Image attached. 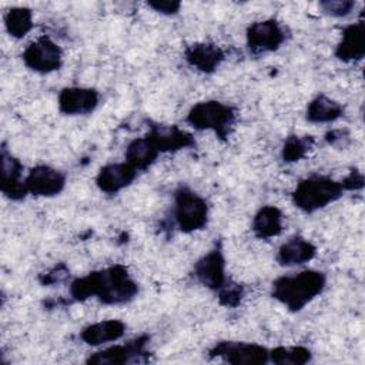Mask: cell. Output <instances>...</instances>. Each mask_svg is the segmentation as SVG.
I'll use <instances>...</instances> for the list:
<instances>
[{"mask_svg":"<svg viewBox=\"0 0 365 365\" xmlns=\"http://www.w3.org/2000/svg\"><path fill=\"white\" fill-rule=\"evenodd\" d=\"M137 294L138 284L123 264L91 271L70 282V297L77 302L97 298L103 305H124Z\"/></svg>","mask_w":365,"mask_h":365,"instance_id":"cell-1","label":"cell"},{"mask_svg":"<svg viewBox=\"0 0 365 365\" xmlns=\"http://www.w3.org/2000/svg\"><path fill=\"white\" fill-rule=\"evenodd\" d=\"M327 287V275L318 269H302L275 278L271 284V297L289 312H299Z\"/></svg>","mask_w":365,"mask_h":365,"instance_id":"cell-2","label":"cell"},{"mask_svg":"<svg viewBox=\"0 0 365 365\" xmlns=\"http://www.w3.org/2000/svg\"><path fill=\"white\" fill-rule=\"evenodd\" d=\"M344 192L341 181L314 174L297 184L292 191V204L305 214H314L338 201Z\"/></svg>","mask_w":365,"mask_h":365,"instance_id":"cell-3","label":"cell"},{"mask_svg":"<svg viewBox=\"0 0 365 365\" xmlns=\"http://www.w3.org/2000/svg\"><path fill=\"white\" fill-rule=\"evenodd\" d=\"M237 121V111L232 106L218 100L195 103L185 115V123L197 131H211L225 141L231 135Z\"/></svg>","mask_w":365,"mask_h":365,"instance_id":"cell-4","label":"cell"},{"mask_svg":"<svg viewBox=\"0 0 365 365\" xmlns=\"http://www.w3.org/2000/svg\"><path fill=\"white\" fill-rule=\"evenodd\" d=\"M173 217L177 228L181 232H197L207 227L210 207L204 197L187 185H180L174 191Z\"/></svg>","mask_w":365,"mask_h":365,"instance_id":"cell-5","label":"cell"},{"mask_svg":"<svg viewBox=\"0 0 365 365\" xmlns=\"http://www.w3.org/2000/svg\"><path fill=\"white\" fill-rule=\"evenodd\" d=\"M24 66L38 74H50L63 67V50L48 36H40L21 53Z\"/></svg>","mask_w":365,"mask_h":365,"instance_id":"cell-6","label":"cell"},{"mask_svg":"<svg viewBox=\"0 0 365 365\" xmlns=\"http://www.w3.org/2000/svg\"><path fill=\"white\" fill-rule=\"evenodd\" d=\"M208 355L231 365H264L268 364L269 349L255 342L218 341L210 348Z\"/></svg>","mask_w":365,"mask_h":365,"instance_id":"cell-7","label":"cell"},{"mask_svg":"<svg viewBox=\"0 0 365 365\" xmlns=\"http://www.w3.org/2000/svg\"><path fill=\"white\" fill-rule=\"evenodd\" d=\"M285 40V27L275 19L252 21L245 30V44L252 54L277 51Z\"/></svg>","mask_w":365,"mask_h":365,"instance_id":"cell-8","label":"cell"},{"mask_svg":"<svg viewBox=\"0 0 365 365\" xmlns=\"http://www.w3.org/2000/svg\"><path fill=\"white\" fill-rule=\"evenodd\" d=\"M150 336L140 335L125 344H114L90 354L86 359L90 365H123L140 361L147 354Z\"/></svg>","mask_w":365,"mask_h":365,"instance_id":"cell-9","label":"cell"},{"mask_svg":"<svg viewBox=\"0 0 365 365\" xmlns=\"http://www.w3.org/2000/svg\"><path fill=\"white\" fill-rule=\"evenodd\" d=\"M195 279L212 292H218L228 281L225 274V257L221 245H215L194 262L192 268Z\"/></svg>","mask_w":365,"mask_h":365,"instance_id":"cell-10","label":"cell"},{"mask_svg":"<svg viewBox=\"0 0 365 365\" xmlns=\"http://www.w3.org/2000/svg\"><path fill=\"white\" fill-rule=\"evenodd\" d=\"M66 185L67 175L47 164H38L33 167L26 175L27 191L34 197H56L64 191Z\"/></svg>","mask_w":365,"mask_h":365,"instance_id":"cell-11","label":"cell"},{"mask_svg":"<svg viewBox=\"0 0 365 365\" xmlns=\"http://www.w3.org/2000/svg\"><path fill=\"white\" fill-rule=\"evenodd\" d=\"M100 104V93L93 87H64L58 93L57 107L64 115H87Z\"/></svg>","mask_w":365,"mask_h":365,"instance_id":"cell-12","label":"cell"},{"mask_svg":"<svg viewBox=\"0 0 365 365\" xmlns=\"http://www.w3.org/2000/svg\"><path fill=\"white\" fill-rule=\"evenodd\" d=\"M1 160V182L0 190L4 197L11 201L23 200L29 191L26 187V177H23V164L21 161L13 155L6 145L1 147L0 153Z\"/></svg>","mask_w":365,"mask_h":365,"instance_id":"cell-13","label":"cell"},{"mask_svg":"<svg viewBox=\"0 0 365 365\" xmlns=\"http://www.w3.org/2000/svg\"><path fill=\"white\" fill-rule=\"evenodd\" d=\"M185 63L204 74H212L225 60V51L215 43L198 41L185 47Z\"/></svg>","mask_w":365,"mask_h":365,"instance_id":"cell-14","label":"cell"},{"mask_svg":"<svg viewBox=\"0 0 365 365\" xmlns=\"http://www.w3.org/2000/svg\"><path fill=\"white\" fill-rule=\"evenodd\" d=\"M137 173L138 171L125 161L108 163L98 170L96 175V185L101 192L114 195L131 185L137 178Z\"/></svg>","mask_w":365,"mask_h":365,"instance_id":"cell-15","label":"cell"},{"mask_svg":"<svg viewBox=\"0 0 365 365\" xmlns=\"http://www.w3.org/2000/svg\"><path fill=\"white\" fill-rule=\"evenodd\" d=\"M161 153H175L195 147L194 135L178 125L151 124L147 133Z\"/></svg>","mask_w":365,"mask_h":365,"instance_id":"cell-16","label":"cell"},{"mask_svg":"<svg viewBox=\"0 0 365 365\" xmlns=\"http://www.w3.org/2000/svg\"><path fill=\"white\" fill-rule=\"evenodd\" d=\"M342 63H356L365 56V23L362 20L346 26L334 51Z\"/></svg>","mask_w":365,"mask_h":365,"instance_id":"cell-17","label":"cell"},{"mask_svg":"<svg viewBox=\"0 0 365 365\" xmlns=\"http://www.w3.org/2000/svg\"><path fill=\"white\" fill-rule=\"evenodd\" d=\"M127 325L121 319H101L86 325L80 331V339L88 346H103L110 342H117L125 334Z\"/></svg>","mask_w":365,"mask_h":365,"instance_id":"cell-18","label":"cell"},{"mask_svg":"<svg viewBox=\"0 0 365 365\" xmlns=\"http://www.w3.org/2000/svg\"><path fill=\"white\" fill-rule=\"evenodd\" d=\"M317 251L314 242L301 235H294L279 245L275 259L281 267H301L312 261Z\"/></svg>","mask_w":365,"mask_h":365,"instance_id":"cell-19","label":"cell"},{"mask_svg":"<svg viewBox=\"0 0 365 365\" xmlns=\"http://www.w3.org/2000/svg\"><path fill=\"white\" fill-rule=\"evenodd\" d=\"M160 151L148 134L131 140L124 151L125 163L137 171L148 170L158 158Z\"/></svg>","mask_w":365,"mask_h":365,"instance_id":"cell-20","label":"cell"},{"mask_svg":"<svg viewBox=\"0 0 365 365\" xmlns=\"http://www.w3.org/2000/svg\"><path fill=\"white\" fill-rule=\"evenodd\" d=\"M282 221L284 215L278 207L264 205L255 212L251 222V230L257 238L269 240L282 232Z\"/></svg>","mask_w":365,"mask_h":365,"instance_id":"cell-21","label":"cell"},{"mask_svg":"<svg viewBox=\"0 0 365 365\" xmlns=\"http://www.w3.org/2000/svg\"><path fill=\"white\" fill-rule=\"evenodd\" d=\"M344 115V107L327 94L315 96L307 106L305 118L312 124L335 123Z\"/></svg>","mask_w":365,"mask_h":365,"instance_id":"cell-22","label":"cell"},{"mask_svg":"<svg viewBox=\"0 0 365 365\" xmlns=\"http://www.w3.org/2000/svg\"><path fill=\"white\" fill-rule=\"evenodd\" d=\"M4 27L10 37L23 38L34 27L33 11L29 7H11L4 14Z\"/></svg>","mask_w":365,"mask_h":365,"instance_id":"cell-23","label":"cell"},{"mask_svg":"<svg viewBox=\"0 0 365 365\" xmlns=\"http://www.w3.org/2000/svg\"><path fill=\"white\" fill-rule=\"evenodd\" d=\"M312 352L302 345L294 346H275L269 349L268 364L275 365H304L311 362Z\"/></svg>","mask_w":365,"mask_h":365,"instance_id":"cell-24","label":"cell"},{"mask_svg":"<svg viewBox=\"0 0 365 365\" xmlns=\"http://www.w3.org/2000/svg\"><path fill=\"white\" fill-rule=\"evenodd\" d=\"M315 140L312 135H288L281 148V158L285 163L301 161L312 148Z\"/></svg>","mask_w":365,"mask_h":365,"instance_id":"cell-25","label":"cell"},{"mask_svg":"<svg viewBox=\"0 0 365 365\" xmlns=\"http://www.w3.org/2000/svg\"><path fill=\"white\" fill-rule=\"evenodd\" d=\"M217 298L218 302L222 307L227 308H235L241 304L242 298H244V287L238 282L234 281H228L218 292H217Z\"/></svg>","mask_w":365,"mask_h":365,"instance_id":"cell-26","label":"cell"},{"mask_svg":"<svg viewBox=\"0 0 365 365\" xmlns=\"http://www.w3.org/2000/svg\"><path fill=\"white\" fill-rule=\"evenodd\" d=\"M321 11L331 17H346L352 13L355 3L351 0H324L318 3Z\"/></svg>","mask_w":365,"mask_h":365,"instance_id":"cell-27","label":"cell"},{"mask_svg":"<svg viewBox=\"0 0 365 365\" xmlns=\"http://www.w3.org/2000/svg\"><path fill=\"white\" fill-rule=\"evenodd\" d=\"M147 6L151 10L164 16H174L181 9V3L175 0H150L147 1Z\"/></svg>","mask_w":365,"mask_h":365,"instance_id":"cell-28","label":"cell"},{"mask_svg":"<svg viewBox=\"0 0 365 365\" xmlns=\"http://www.w3.org/2000/svg\"><path fill=\"white\" fill-rule=\"evenodd\" d=\"M67 277H68L67 267L64 264H60V265H56L54 268H51L50 271L41 274L40 275V282L43 285H53V284L61 282Z\"/></svg>","mask_w":365,"mask_h":365,"instance_id":"cell-29","label":"cell"},{"mask_svg":"<svg viewBox=\"0 0 365 365\" xmlns=\"http://www.w3.org/2000/svg\"><path fill=\"white\" fill-rule=\"evenodd\" d=\"M325 141L336 148H345L349 143V133L345 128H335L325 134Z\"/></svg>","mask_w":365,"mask_h":365,"instance_id":"cell-30","label":"cell"},{"mask_svg":"<svg viewBox=\"0 0 365 365\" xmlns=\"http://www.w3.org/2000/svg\"><path fill=\"white\" fill-rule=\"evenodd\" d=\"M341 184L345 191H359L364 187V175L359 170H352L344 180H341Z\"/></svg>","mask_w":365,"mask_h":365,"instance_id":"cell-31","label":"cell"}]
</instances>
